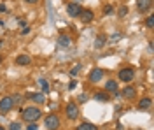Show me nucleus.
Segmentation results:
<instances>
[{"instance_id": "obj_1", "label": "nucleus", "mask_w": 154, "mask_h": 130, "mask_svg": "<svg viewBox=\"0 0 154 130\" xmlns=\"http://www.w3.org/2000/svg\"><path fill=\"white\" fill-rule=\"evenodd\" d=\"M40 116H42V113H40L38 107H26V109H23V120H26L28 123L37 121Z\"/></svg>"}, {"instance_id": "obj_2", "label": "nucleus", "mask_w": 154, "mask_h": 130, "mask_svg": "<svg viewBox=\"0 0 154 130\" xmlns=\"http://www.w3.org/2000/svg\"><path fill=\"white\" fill-rule=\"evenodd\" d=\"M44 125H46L48 130H58V127H60V118H58L56 114H49V116H46V120H44Z\"/></svg>"}, {"instance_id": "obj_3", "label": "nucleus", "mask_w": 154, "mask_h": 130, "mask_svg": "<svg viewBox=\"0 0 154 130\" xmlns=\"http://www.w3.org/2000/svg\"><path fill=\"white\" fill-rule=\"evenodd\" d=\"M133 78H135V72H133V69H121L119 70V79L123 81V83H130V81H133Z\"/></svg>"}, {"instance_id": "obj_4", "label": "nucleus", "mask_w": 154, "mask_h": 130, "mask_svg": "<svg viewBox=\"0 0 154 130\" xmlns=\"http://www.w3.org/2000/svg\"><path fill=\"white\" fill-rule=\"evenodd\" d=\"M12 106H14V102L11 97H4V99L0 100V113L2 114H5V113H9L12 109Z\"/></svg>"}, {"instance_id": "obj_5", "label": "nucleus", "mask_w": 154, "mask_h": 130, "mask_svg": "<svg viewBox=\"0 0 154 130\" xmlns=\"http://www.w3.org/2000/svg\"><path fill=\"white\" fill-rule=\"evenodd\" d=\"M77 116H79V107H77L75 102H70L67 106V118L68 120H75Z\"/></svg>"}, {"instance_id": "obj_6", "label": "nucleus", "mask_w": 154, "mask_h": 130, "mask_svg": "<svg viewBox=\"0 0 154 130\" xmlns=\"http://www.w3.org/2000/svg\"><path fill=\"white\" fill-rule=\"evenodd\" d=\"M67 12H68V16H72V18H79L81 12H82V9L79 7V4H68Z\"/></svg>"}, {"instance_id": "obj_7", "label": "nucleus", "mask_w": 154, "mask_h": 130, "mask_svg": "<svg viewBox=\"0 0 154 130\" xmlns=\"http://www.w3.org/2000/svg\"><path fill=\"white\" fill-rule=\"evenodd\" d=\"M102 78H103V70L102 69H93L91 74H89V81H91V83H98Z\"/></svg>"}, {"instance_id": "obj_8", "label": "nucleus", "mask_w": 154, "mask_h": 130, "mask_svg": "<svg viewBox=\"0 0 154 130\" xmlns=\"http://www.w3.org/2000/svg\"><path fill=\"white\" fill-rule=\"evenodd\" d=\"M58 46L63 48V49H67V48L72 46V39L67 37V35H60V37H58Z\"/></svg>"}, {"instance_id": "obj_9", "label": "nucleus", "mask_w": 154, "mask_h": 130, "mask_svg": "<svg viewBox=\"0 0 154 130\" xmlns=\"http://www.w3.org/2000/svg\"><path fill=\"white\" fill-rule=\"evenodd\" d=\"M26 99L33 100V102H37V104H44V102H46V95H44V93H28Z\"/></svg>"}, {"instance_id": "obj_10", "label": "nucleus", "mask_w": 154, "mask_h": 130, "mask_svg": "<svg viewBox=\"0 0 154 130\" xmlns=\"http://www.w3.org/2000/svg\"><path fill=\"white\" fill-rule=\"evenodd\" d=\"M137 5H138V11H147L151 9V0H137Z\"/></svg>"}, {"instance_id": "obj_11", "label": "nucleus", "mask_w": 154, "mask_h": 130, "mask_svg": "<svg viewBox=\"0 0 154 130\" xmlns=\"http://www.w3.org/2000/svg\"><path fill=\"white\" fill-rule=\"evenodd\" d=\"M105 90L109 91V93H117V83H116L114 79L107 81V84H105Z\"/></svg>"}, {"instance_id": "obj_12", "label": "nucleus", "mask_w": 154, "mask_h": 130, "mask_svg": "<svg viewBox=\"0 0 154 130\" xmlns=\"http://www.w3.org/2000/svg\"><path fill=\"white\" fill-rule=\"evenodd\" d=\"M30 62H32V58H30L28 55H19L18 58H16V63L18 65H28Z\"/></svg>"}, {"instance_id": "obj_13", "label": "nucleus", "mask_w": 154, "mask_h": 130, "mask_svg": "<svg viewBox=\"0 0 154 130\" xmlns=\"http://www.w3.org/2000/svg\"><path fill=\"white\" fill-rule=\"evenodd\" d=\"M123 95H125L126 99H135L137 91H135V88H133V86H126L125 90H123Z\"/></svg>"}, {"instance_id": "obj_14", "label": "nucleus", "mask_w": 154, "mask_h": 130, "mask_svg": "<svg viewBox=\"0 0 154 130\" xmlns=\"http://www.w3.org/2000/svg\"><path fill=\"white\" fill-rule=\"evenodd\" d=\"M81 20L84 21V23H91L93 21V12L91 11H82L81 12Z\"/></svg>"}, {"instance_id": "obj_15", "label": "nucleus", "mask_w": 154, "mask_h": 130, "mask_svg": "<svg viewBox=\"0 0 154 130\" xmlns=\"http://www.w3.org/2000/svg\"><path fill=\"white\" fill-rule=\"evenodd\" d=\"M105 40H107V37H105V35H98V37L95 39V48H96V49L103 48V46H105Z\"/></svg>"}, {"instance_id": "obj_16", "label": "nucleus", "mask_w": 154, "mask_h": 130, "mask_svg": "<svg viewBox=\"0 0 154 130\" xmlns=\"http://www.w3.org/2000/svg\"><path fill=\"white\" fill-rule=\"evenodd\" d=\"M77 130H98V128H96V125H93V123H81L77 127Z\"/></svg>"}, {"instance_id": "obj_17", "label": "nucleus", "mask_w": 154, "mask_h": 130, "mask_svg": "<svg viewBox=\"0 0 154 130\" xmlns=\"http://www.w3.org/2000/svg\"><path fill=\"white\" fill-rule=\"evenodd\" d=\"M151 107V99H142L140 100V104H138V109L144 111V109H149Z\"/></svg>"}, {"instance_id": "obj_18", "label": "nucleus", "mask_w": 154, "mask_h": 130, "mask_svg": "<svg viewBox=\"0 0 154 130\" xmlns=\"http://www.w3.org/2000/svg\"><path fill=\"white\" fill-rule=\"evenodd\" d=\"M95 100H98V102H107L109 100V95L103 93V91H98V93H95Z\"/></svg>"}, {"instance_id": "obj_19", "label": "nucleus", "mask_w": 154, "mask_h": 130, "mask_svg": "<svg viewBox=\"0 0 154 130\" xmlns=\"http://www.w3.org/2000/svg\"><path fill=\"white\" fill-rule=\"evenodd\" d=\"M38 84H40V88H42V91H44V93H48V91L51 90V88H49V83L46 79H38Z\"/></svg>"}, {"instance_id": "obj_20", "label": "nucleus", "mask_w": 154, "mask_h": 130, "mask_svg": "<svg viewBox=\"0 0 154 130\" xmlns=\"http://www.w3.org/2000/svg\"><path fill=\"white\" fill-rule=\"evenodd\" d=\"M9 130H23V128H21V123H19V121H12Z\"/></svg>"}, {"instance_id": "obj_21", "label": "nucleus", "mask_w": 154, "mask_h": 130, "mask_svg": "<svg viewBox=\"0 0 154 130\" xmlns=\"http://www.w3.org/2000/svg\"><path fill=\"white\" fill-rule=\"evenodd\" d=\"M145 25H147L149 28H152V27H154V16H149V18L145 20Z\"/></svg>"}, {"instance_id": "obj_22", "label": "nucleus", "mask_w": 154, "mask_h": 130, "mask_svg": "<svg viewBox=\"0 0 154 130\" xmlns=\"http://www.w3.org/2000/svg\"><path fill=\"white\" fill-rule=\"evenodd\" d=\"M79 70H81V65H75L74 69L70 70V76H72V78H75V76H77V72H79Z\"/></svg>"}, {"instance_id": "obj_23", "label": "nucleus", "mask_w": 154, "mask_h": 130, "mask_svg": "<svg viewBox=\"0 0 154 130\" xmlns=\"http://www.w3.org/2000/svg\"><path fill=\"white\" fill-rule=\"evenodd\" d=\"M75 86H77V81H75V79H72L70 83H68V90H74Z\"/></svg>"}, {"instance_id": "obj_24", "label": "nucleus", "mask_w": 154, "mask_h": 130, "mask_svg": "<svg viewBox=\"0 0 154 130\" xmlns=\"http://www.w3.org/2000/svg\"><path fill=\"white\" fill-rule=\"evenodd\" d=\"M126 12H128V9H126V7H121V9H119V16L123 18V16H126Z\"/></svg>"}, {"instance_id": "obj_25", "label": "nucleus", "mask_w": 154, "mask_h": 130, "mask_svg": "<svg viewBox=\"0 0 154 130\" xmlns=\"http://www.w3.org/2000/svg\"><path fill=\"white\" fill-rule=\"evenodd\" d=\"M11 99H12V102L19 104V102H21V95H14V97H11Z\"/></svg>"}, {"instance_id": "obj_26", "label": "nucleus", "mask_w": 154, "mask_h": 130, "mask_svg": "<svg viewBox=\"0 0 154 130\" xmlns=\"http://www.w3.org/2000/svg\"><path fill=\"white\" fill-rule=\"evenodd\" d=\"M26 130H38V127L35 125V123H30L28 127H26Z\"/></svg>"}, {"instance_id": "obj_27", "label": "nucleus", "mask_w": 154, "mask_h": 130, "mask_svg": "<svg viewBox=\"0 0 154 130\" xmlns=\"http://www.w3.org/2000/svg\"><path fill=\"white\" fill-rule=\"evenodd\" d=\"M21 33H23V35H26V33H30V27H25V28H23V32H21Z\"/></svg>"}, {"instance_id": "obj_28", "label": "nucleus", "mask_w": 154, "mask_h": 130, "mask_svg": "<svg viewBox=\"0 0 154 130\" xmlns=\"http://www.w3.org/2000/svg\"><path fill=\"white\" fill-rule=\"evenodd\" d=\"M79 100H81V102H86V100H88V95H84V93H82V95L79 97Z\"/></svg>"}, {"instance_id": "obj_29", "label": "nucleus", "mask_w": 154, "mask_h": 130, "mask_svg": "<svg viewBox=\"0 0 154 130\" xmlns=\"http://www.w3.org/2000/svg\"><path fill=\"white\" fill-rule=\"evenodd\" d=\"M110 12H112V7H110V5H107V7H105V14H110Z\"/></svg>"}, {"instance_id": "obj_30", "label": "nucleus", "mask_w": 154, "mask_h": 130, "mask_svg": "<svg viewBox=\"0 0 154 130\" xmlns=\"http://www.w3.org/2000/svg\"><path fill=\"white\" fill-rule=\"evenodd\" d=\"M25 2H26V4H37L38 0H25Z\"/></svg>"}, {"instance_id": "obj_31", "label": "nucleus", "mask_w": 154, "mask_h": 130, "mask_svg": "<svg viewBox=\"0 0 154 130\" xmlns=\"http://www.w3.org/2000/svg\"><path fill=\"white\" fill-rule=\"evenodd\" d=\"M4 11H5V5H4V4H0V12H4Z\"/></svg>"}, {"instance_id": "obj_32", "label": "nucleus", "mask_w": 154, "mask_h": 130, "mask_svg": "<svg viewBox=\"0 0 154 130\" xmlns=\"http://www.w3.org/2000/svg\"><path fill=\"white\" fill-rule=\"evenodd\" d=\"M0 130H5V128H4V127H0Z\"/></svg>"}, {"instance_id": "obj_33", "label": "nucleus", "mask_w": 154, "mask_h": 130, "mask_svg": "<svg viewBox=\"0 0 154 130\" xmlns=\"http://www.w3.org/2000/svg\"><path fill=\"white\" fill-rule=\"evenodd\" d=\"M0 62H2V58H0Z\"/></svg>"}]
</instances>
